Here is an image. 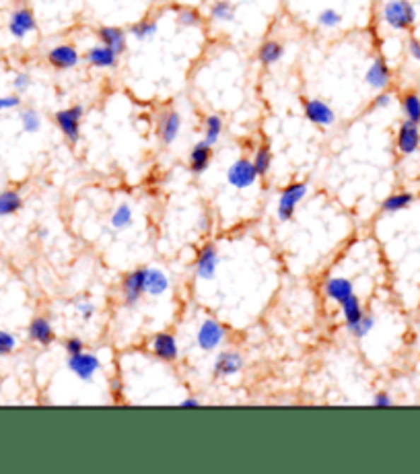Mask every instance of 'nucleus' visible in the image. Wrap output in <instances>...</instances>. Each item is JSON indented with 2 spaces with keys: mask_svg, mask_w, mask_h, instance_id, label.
I'll use <instances>...</instances> for the list:
<instances>
[{
  "mask_svg": "<svg viewBox=\"0 0 420 474\" xmlns=\"http://www.w3.org/2000/svg\"><path fill=\"white\" fill-rule=\"evenodd\" d=\"M406 52H408V56L414 60V62H420V40L419 37H410L408 42H406Z\"/></svg>",
  "mask_w": 420,
  "mask_h": 474,
  "instance_id": "a19ab883",
  "label": "nucleus"
},
{
  "mask_svg": "<svg viewBox=\"0 0 420 474\" xmlns=\"http://www.w3.org/2000/svg\"><path fill=\"white\" fill-rule=\"evenodd\" d=\"M112 227L116 229V231H124V229H128V227H132V223H134V211H132V207L130 204H119L114 214H112Z\"/></svg>",
  "mask_w": 420,
  "mask_h": 474,
  "instance_id": "2f4dec72",
  "label": "nucleus"
},
{
  "mask_svg": "<svg viewBox=\"0 0 420 474\" xmlns=\"http://www.w3.org/2000/svg\"><path fill=\"white\" fill-rule=\"evenodd\" d=\"M83 116H85V108L81 103L72 105V108H66V110H60L56 112V126L60 128V132L69 139V142L78 141L81 137V122H83Z\"/></svg>",
  "mask_w": 420,
  "mask_h": 474,
  "instance_id": "39448f33",
  "label": "nucleus"
},
{
  "mask_svg": "<svg viewBox=\"0 0 420 474\" xmlns=\"http://www.w3.org/2000/svg\"><path fill=\"white\" fill-rule=\"evenodd\" d=\"M402 114H404V120H410L414 124H420V93L416 91H406L402 95Z\"/></svg>",
  "mask_w": 420,
  "mask_h": 474,
  "instance_id": "cd10ccee",
  "label": "nucleus"
},
{
  "mask_svg": "<svg viewBox=\"0 0 420 474\" xmlns=\"http://www.w3.org/2000/svg\"><path fill=\"white\" fill-rule=\"evenodd\" d=\"M394 103V93L390 91H377L371 103H369V112H379V110H387Z\"/></svg>",
  "mask_w": 420,
  "mask_h": 474,
  "instance_id": "e433bc0d",
  "label": "nucleus"
},
{
  "mask_svg": "<svg viewBox=\"0 0 420 474\" xmlns=\"http://www.w3.org/2000/svg\"><path fill=\"white\" fill-rule=\"evenodd\" d=\"M97 37L103 46L112 47L116 54H124L128 50V37H126V31L119 29L116 25H101L97 29Z\"/></svg>",
  "mask_w": 420,
  "mask_h": 474,
  "instance_id": "6ab92c4d",
  "label": "nucleus"
},
{
  "mask_svg": "<svg viewBox=\"0 0 420 474\" xmlns=\"http://www.w3.org/2000/svg\"><path fill=\"white\" fill-rule=\"evenodd\" d=\"M272 161H274V157H272L270 146L268 144H259L256 149V153H254V159H252V163L256 167L259 178L268 175V171L272 169Z\"/></svg>",
  "mask_w": 420,
  "mask_h": 474,
  "instance_id": "7c9ffc66",
  "label": "nucleus"
},
{
  "mask_svg": "<svg viewBox=\"0 0 420 474\" xmlns=\"http://www.w3.org/2000/svg\"><path fill=\"white\" fill-rule=\"evenodd\" d=\"M371 403H373V406H381V408H385V406H392V404H394V398H392L387 392H377Z\"/></svg>",
  "mask_w": 420,
  "mask_h": 474,
  "instance_id": "c03bdc74",
  "label": "nucleus"
},
{
  "mask_svg": "<svg viewBox=\"0 0 420 474\" xmlns=\"http://www.w3.org/2000/svg\"><path fill=\"white\" fill-rule=\"evenodd\" d=\"M223 128H225V122L221 116H216V114H210L204 118V126H202V130H204V139L202 141L209 142L210 146H214L218 139H221V134H223Z\"/></svg>",
  "mask_w": 420,
  "mask_h": 474,
  "instance_id": "c756f323",
  "label": "nucleus"
},
{
  "mask_svg": "<svg viewBox=\"0 0 420 474\" xmlns=\"http://www.w3.org/2000/svg\"><path fill=\"white\" fill-rule=\"evenodd\" d=\"M177 23L182 25V27H198V25L202 23V15H200L196 8H192V6L180 8V13H177Z\"/></svg>",
  "mask_w": 420,
  "mask_h": 474,
  "instance_id": "f704fd0d",
  "label": "nucleus"
},
{
  "mask_svg": "<svg viewBox=\"0 0 420 474\" xmlns=\"http://www.w3.org/2000/svg\"><path fill=\"white\" fill-rule=\"evenodd\" d=\"M146 270L148 268H136L132 272H128L124 279H122V287H119V293H122V301L126 308H136L140 304V299L144 297V281H146Z\"/></svg>",
  "mask_w": 420,
  "mask_h": 474,
  "instance_id": "20e7f679",
  "label": "nucleus"
},
{
  "mask_svg": "<svg viewBox=\"0 0 420 474\" xmlns=\"http://www.w3.org/2000/svg\"><path fill=\"white\" fill-rule=\"evenodd\" d=\"M416 200V194L410 190H397L394 194H390L383 202H381V213L383 214H397L402 211H408Z\"/></svg>",
  "mask_w": 420,
  "mask_h": 474,
  "instance_id": "aec40b11",
  "label": "nucleus"
},
{
  "mask_svg": "<svg viewBox=\"0 0 420 474\" xmlns=\"http://www.w3.org/2000/svg\"><path fill=\"white\" fill-rule=\"evenodd\" d=\"M241 369H243V355L237 351H223L214 359L212 374L214 378H231V376H237Z\"/></svg>",
  "mask_w": 420,
  "mask_h": 474,
  "instance_id": "f3484780",
  "label": "nucleus"
},
{
  "mask_svg": "<svg viewBox=\"0 0 420 474\" xmlns=\"http://www.w3.org/2000/svg\"><path fill=\"white\" fill-rule=\"evenodd\" d=\"M365 83L373 91H385L392 83V69L385 62V58H375L365 72Z\"/></svg>",
  "mask_w": 420,
  "mask_h": 474,
  "instance_id": "4468645a",
  "label": "nucleus"
},
{
  "mask_svg": "<svg viewBox=\"0 0 420 474\" xmlns=\"http://www.w3.org/2000/svg\"><path fill=\"white\" fill-rule=\"evenodd\" d=\"M200 400L196 398V396H189V398H186V400H182L180 403V406H186V408H196V406H200Z\"/></svg>",
  "mask_w": 420,
  "mask_h": 474,
  "instance_id": "49530a36",
  "label": "nucleus"
},
{
  "mask_svg": "<svg viewBox=\"0 0 420 474\" xmlns=\"http://www.w3.org/2000/svg\"><path fill=\"white\" fill-rule=\"evenodd\" d=\"M284 58V46L279 40H266L257 47V60L262 67H274Z\"/></svg>",
  "mask_w": 420,
  "mask_h": 474,
  "instance_id": "5701e85b",
  "label": "nucleus"
},
{
  "mask_svg": "<svg viewBox=\"0 0 420 474\" xmlns=\"http://www.w3.org/2000/svg\"><path fill=\"white\" fill-rule=\"evenodd\" d=\"M110 392L114 394V398H116V400H119V398H122V392H124V388H122V381H119V378L110 379Z\"/></svg>",
  "mask_w": 420,
  "mask_h": 474,
  "instance_id": "a18cd8bd",
  "label": "nucleus"
},
{
  "mask_svg": "<svg viewBox=\"0 0 420 474\" xmlns=\"http://www.w3.org/2000/svg\"><path fill=\"white\" fill-rule=\"evenodd\" d=\"M17 349V338L6 330H0V357L11 355Z\"/></svg>",
  "mask_w": 420,
  "mask_h": 474,
  "instance_id": "4c0bfd02",
  "label": "nucleus"
},
{
  "mask_svg": "<svg viewBox=\"0 0 420 474\" xmlns=\"http://www.w3.org/2000/svg\"><path fill=\"white\" fill-rule=\"evenodd\" d=\"M169 277L161 268H148L146 270V281H144V295L148 297H161L169 291Z\"/></svg>",
  "mask_w": 420,
  "mask_h": 474,
  "instance_id": "4be33fe9",
  "label": "nucleus"
},
{
  "mask_svg": "<svg viewBox=\"0 0 420 474\" xmlns=\"http://www.w3.org/2000/svg\"><path fill=\"white\" fill-rule=\"evenodd\" d=\"M305 118L320 128H329L336 124V112L324 99H303Z\"/></svg>",
  "mask_w": 420,
  "mask_h": 474,
  "instance_id": "1a4fd4ad",
  "label": "nucleus"
},
{
  "mask_svg": "<svg viewBox=\"0 0 420 474\" xmlns=\"http://www.w3.org/2000/svg\"><path fill=\"white\" fill-rule=\"evenodd\" d=\"M218 250L214 243H206L200 248L198 256H196V264H194V270H196V277L200 281H212L216 277V270H218Z\"/></svg>",
  "mask_w": 420,
  "mask_h": 474,
  "instance_id": "9d476101",
  "label": "nucleus"
},
{
  "mask_svg": "<svg viewBox=\"0 0 420 474\" xmlns=\"http://www.w3.org/2000/svg\"><path fill=\"white\" fill-rule=\"evenodd\" d=\"M381 23L392 31H412L416 25V6L410 0H383L379 8Z\"/></svg>",
  "mask_w": 420,
  "mask_h": 474,
  "instance_id": "f257e3e1",
  "label": "nucleus"
},
{
  "mask_svg": "<svg viewBox=\"0 0 420 474\" xmlns=\"http://www.w3.org/2000/svg\"><path fill=\"white\" fill-rule=\"evenodd\" d=\"M13 87H15L17 93H25V91L31 87V76H29L27 72H19V74L13 79Z\"/></svg>",
  "mask_w": 420,
  "mask_h": 474,
  "instance_id": "ea45409f",
  "label": "nucleus"
},
{
  "mask_svg": "<svg viewBox=\"0 0 420 474\" xmlns=\"http://www.w3.org/2000/svg\"><path fill=\"white\" fill-rule=\"evenodd\" d=\"M19 105H21L19 95H4V97H0V112H4V110H15V108H19Z\"/></svg>",
  "mask_w": 420,
  "mask_h": 474,
  "instance_id": "79ce46f5",
  "label": "nucleus"
},
{
  "mask_svg": "<svg viewBox=\"0 0 420 474\" xmlns=\"http://www.w3.org/2000/svg\"><path fill=\"white\" fill-rule=\"evenodd\" d=\"M307 192H309V186L303 182H293L280 192L279 207H276V216H279L280 223L293 221V216L297 213L299 204L305 200Z\"/></svg>",
  "mask_w": 420,
  "mask_h": 474,
  "instance_id": "f03ea898",
  "label": "nucleus"
},
{
  "mask_svg": "<svg viewBox=\"0 0 420 474\" xmlns=\"http://www.w3.org/2000/svg\"><path fill=\"white\" fill-rule=\"evenodd\" d=\"M37 29V21L33 17V13L29 8H17L11 19H8V33L15 40H25L27 35H31Z\"/></svg>",
  "mask_w": 420,
  "mask_h": 474,
  "instance_id": "2eb2a0df",
  "label": "nucleus"
},
{
  "mask_svg": "<svg viewBox=\"0 0 420 474\" xmlns=\"http://www.w3.org/2000/svg\"><path fill=\"white\" fill-rule=\"evenodd\" d=\"M375 328V316L373 313H363V318L356 322V326L354 328H350V334L354 336V338H367Z\"/></svg>",
  "mask_w": 420,
  "mask_h": 474,
  "instance_id": "72a5a7b5",
  "label": "nucleus"
},
{
  "mask_svg": "<svg viewBox=\"0 0 420 474\" xmlns=\"http://www.w3.org/2000/svg\"><path fill=\"white\" fill-rule=\"evenodd\" d=\"M21 126L25 132H37L42 128V116L35 110H23L21 112Z\"/></svg>",
  "mask_w": 420,
  "mask_h": 474,
  "instance_id": "c9c22d12",
  "label": "nucleus"
},
{
  "mask_svg": "<svg viewBox=\"0 0 420 474\" xmlns=\"http://www.w3.org/2000/svg\"><path fill=\"white\" fill-rule=\"evenodd\" d=\"M209 17L216 23H233L237 17V6L231 0H214L210 2Z\"/></svg>",
  "mask_w": 420,
  "mask_h": 474,
  "instance_id": "393cba45",
  "label": "nucleus"
},
{
  "mask_svg": "<svg viewBox=\"0 0 420 474\" xmlns=\"http://www.w3.org/2000/svg\"><path fill=\"white\" fill-rule=\"evenodd\" d=\"M257 178L259 175H257L252 159H245V157L237 159L233 166L227 169V182H229V186H233L237 190L252 188L257 182Z\"/></svg>",
  "mask_w": 420,
  "mask_h": 474,
  "instance_id": "423d86ee",
  "label": "nucleus"
},
{
  "mask_svg": "<svg viewBox=\"0 0 420 474\" xmlns=\"http://www.w3.org/2000/svg\"><path fill=\"white\" fill-rule=\"evenodd\" d=\"M23 207V198L17 190H4L0 192V216H11L19 213Z\"/></svg>",
  "mask_w": 420,
  "mask_h": 474,
  "instance_id": "c85d7f7f",
  "label": "nucleus"
},
{
  "mask_svg": "<svg viewBox=\"0 0 420 474\" xmlns=\"http://www.w3.org/2000/svg\"><path fill=\"white\" fill-rule=\"evenodd\" d=\"M340 309H342V316H344V324H346V330L350 328H354L356 326V322L363 318V313H365V309H363V304H361V299L356 297V293H352L349 295L346 299H342L340 304Z\"/></svg>",
  "mask_w": 420,
  "mask_h": 474,
  "instance_id": "b1692460",
  "label": "nucleus"
},
{
  "mask_svg": "<svg viewBox=\"0 0 420 474\" xmlns=\"http://www.w3.org/2000/svg\"><path fill=\"white\" fill-rule=\"evenodd\" d=\"M85 60L93 69L112 71V69H117V64H119V54H116L112 47L99 44V46H91L85 52Z\"/></svg>",
  "mask_w": 420,
  "mask_h": 474,
  "instance_id": "dca6fc26",
  "label": "nucleus"
},
{
  "mask_svg": "<svg viewBox=\"0 0 420 474\" xmlns=\"http://www.w3.org/2000/svg\"><path fill=\"white\" fill-rule=\"evenodd\" d=\"M66 367H69L72 376H76V378L83 379V381H89L101 369V359L93 355V353H85L83 351L78 355H69Z\"/></svg>",
  "mask_w": 420,
  "mask_h": 474,
  "instance_id": "9b49d317",
  "label": "nucleus"
},
{
  "mask_svg": "<svg viewBox=\"0 0 420 474\" xmlns=\"http://www.w3.org/2000/svg\"><path fill=\"white\" fill-rule=\"evenodd\" d=\"M322 293L329 301L340 304L342 299H346L354 293V283L349 277H327L326 283L322 284Z\"/></svg>",
  "mask_w": 420,
  "mask_h": 474,
  "instance_id": "a211bd4d",
  "label": "nucleus"
},
{
  "mask_svg": "<svg viewBox=\"0 0 420 474\" xmlns=\"http://www.w3.org/2000/svg\"><path fill=\"white\" fill-rule=\"evenodd\" d=\"M157 31H159V25H157V21L153 17H144V19H140L136 23L130 25V35L136 42H148V40H153L157 35Z\"/></svg>",
  "mask_w": 420,
  "mask_h": 474,
  "instance_id": "bb28decb",
  "label": "nucleus"
},
{
  "mask_svg": "<svg viewBox=\"0 0 420 474\" xmlns=\"http://www.w3.org/2000/svg\"><path fill=\"white\" fill-rule=\"evenodd\" d=\"M225 338H227V328L214 318L202 320V324L198 326V332H196V345L204 353L216 351L225 342Z\"/></svg>",
  "mask_w": 420,
  "mask_h": 474,
  "instance_id": "7ed1b4c3",
  "label": "nucleus"
},
{
  "mask_svg": "<svg viewBox=\"0 0 420 474\" xmlns=\"http://www.w3.org/2000/svg\"><path fill=\"white\" fill-rule=\"evenodd\" d=\"M182 132V114L177 110H167L157 120V137L163 144H173Z\"/></svg>",
  "mask_w": 420,
  "mask_h": 474,
  "instance_id": "f8f14e48",
  "label": "nucleus"
},
{
  "mask_svg": "<svg viewBox=\"0 0 420 474\" xmlns=\"http://www.w3.org/2000/svg\"><path fill=\"white\" fill-rule=\"evenodd\" d=\"M76 311L81 313V318H83V320H87V322H89V320H91V318L95 316V306L91 304V301H78V304H76Z\"/></svg>",
  "mask_w": 420,
  "mask_h": 474,
  "instance_id": "37998d69",
  "label": "nucleus"
},
{
  "mask_svg": "<svg viewBox=\"0 0 420 474\" xmlns=\"http://www.w3.org/2000/svg\"><path fill=\"white\" fill-rule=\"evenodd\" d=\"M64 351L69 355H78V353L85 351V342L78 336H70V338H66V342H64Z\"/></svg>",
  "mask_w": 420,
  "mask_h": 474,
  "instance_id": "58836bf2",
  "label": "nucleus"
},
{
  "mask_svg": "<svg viewBox=\"0 0 420 474\" xmlns=\"http://www.w3.org/2000/svg\"><path fill=\"white\" fill-rule=\"evenodd\" d=\"M148 347H151V353L155 355V359H159V361H163V363H173V361H177V357H180L177 338H175V334H171V332H157V334L151 338Z\"/></svg>",
  "mask_w": 420,
  "mask_h": 474,
  "instance_id": "6e6552de",
  "label": "nucleus"
},
{
  "mask_svg": "<svg viewBox=\"0 0 420 474\" xmlns=\"http://www.w3.org/2000/svg\"><path fill=\"white\" fill-rule=\"evenodd\" d=\"M396 149L399 155L410 157L420 149V124H414L410 120H404L397 126L396 132Z\"/></svg>",
  "mask_w": 420,
  "mask_h": 474,
  "instance_id": "0eeeda50",
  "label": "nucleus"
},
{
  "mask_svg": "<svg viewBox=\"0 0 420 474\" xmlns=\"http://www.w3.org/2000/svg\"><path fill=\"white\" fill-rule=\"evenodd\" d=\"M47 62L56 71H70L81 62V54L72 44H60L47 52Z\"/></svg>",
  "mask_w": 420,
  "mask_h": 474,
  "instance_id": "ddd939ff",
  "label": "nucleus"
},
{
  "mask_svg": "<svg viewBox=\"0 0 420 474\" xmlns=\"http://www.w3.org/2000/svg\"><path fill=\"white\" fill-rule=\"evenodd\" d=\"M29 338L42 347H47L54 342V328L49 324L47 318H35L31 324H29Z\"/></svg>",
  "mask_w": 420,
  "mask_h": 474,
  "instance_id": "a878e982",
  "label": "nucleus"
},
{
  "mask_svg": "<svg viewBox=\"0 0 420 474\" xmlns=\"http://www.w3.org/2000/svg\"><path fill=\"white\" fill-rule=\"evenodd\" d=\"M344 21V17H342V13L340 11H336V8H324V11H320V15H317V25L322 27V29H338L340 25Z\"/></svg>",
  "mask_w": 420,
  "mask_h": 474,
  "instance_id": "473e14b6",
  "label": "nucleus"
},
{
  "mask_svg": "<svg viewBox=\"0 0 420 474\" xmlns=\"http://www.w3.org/2000/svg\"><path fill=\"white\" fill-rule=\"evenodd\" d=\"M210 161H212V146L204 141L196 142L187 155V166L192 169V173H204L209 169Z\"/></svg>",
  "mask_w": 420,
  "mask_h": 474,
  "instance_id": "412c9836",
  "label": "nucleus"
}]
</instances>
